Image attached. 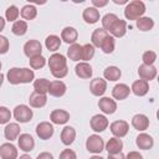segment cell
<instances>
[{
  "label": "cell",
  "mask_w": 159,
  "mask_h": 159,
  "mask_svg": "<svg viewBox=\"0 0 159 159\" xmlns=\"http://www.w3.org/2000/svg\"><path fill=\"white\" fill-rule=\"evenodd\" d=\"M145 12V5L140 0L129 1L124 9V16L127 20H138Z\"/></svg>",
  "instance_id": "obj_1"
},
{
  "label": "cell",
  "mask_w": 159,
  "mask_h": 159,
  "mask_svg": "<svg viewBox=\"0 0 159 159\" xmlns=\"http://www.w3.org/2000/svg\"><path fill=\"white\" fill-rule=\"evenodd\" d=\"M14 118L20 122V123H27L31 120L34 113H32V109L26 106V104H19L14 108V113H12Z\"/></svg>",
  "instance_id": "obj_2"
},
{
  "label": "cell",
  "mask_w": 159,
  "mask_h": 159,
  "mask_svg": "<svg viewBox=\"0 0 159 159\" xmlns=\"http://www.w3.org/2000/svg\"><path fill=\"white\" fill-rule=\"evenodd\" d=\"M86 149L89 152V153H93V154H99L103 149H104V142L103 139L97 135V134H92L87 138L86 140Z\"/></svg>",
  "instance_id": "obj_3"
},
{
  "label": "cell",
  "mask_w": 159,
  "mask_h": 159,
  "mask_svg": "<svg viewBox=\"0 0 159 159\" xmlns=\"http://www.w3.org/2000/svg\"><path fill=\"white\" fill-rule=\"evenodd\" d=\"M109 129H111V133L116 138H123L129 132V124H128V122L119 119V120L112 122L111 125H109Z\"/></svg>",
  "instance_id": "obj_4"
},
{
  "label": "cell",
  "mask_w": 159,
  "mask_h": 159,
  "mask_svg": "<svg viewBox=\"0 0 159 159\" xmlns=\"http://www.w3.org/2000/svg\"><path fill=\"white\" fill-rule=\"evenodd\" d=\"M41 52H42V45L40 43L39 40H29L24 45V53L29 58L41 56Z\"/></svg>",
  "instance_id": "obj_5"
},
{
  "label": "cell",
  "mask_w": 159,
  "mask_h": 159,
  "mask_svg": "<svg viewBox=\"0 0 159 159\" xmlns=\"http://www.w3.org/2000/svg\"><path fill=\"white\" fill-rule=\"evenodd\" d=\"M36 134H37V137L40 138V139H42V140H47V139H50L52 135H53V132H55V129H53V125L50 123V122H41V123H39L37 125H36Z\"/></svg>",
  "instance_id": "obj_6"
},
{
  "label": "cell",
  "mask_w": 159,
  "mask_h": 159,
  "mask_svg": "<svg viewBox=\"0 0 159 159\" xmlns=\"http://www.w3.org/2000/svg\"><path fill=\"white\" fill-rule=\"evenodd\" d=\"M89 91L93 96L96 97H101L104 94V92L107 91V81L103 78H93L89 83Z\"/></svg>",
  "instance_id": "obj_7"
},
{
  "label": "cell",
  "mask_w": 159,
  "mask_h": 159,
  "mask_svg": "<svg viewBox=\"0 0 159 159\" xmlns=\"http://www.w3.org/2000/svg\"><path fill=\"white\" fill-rule=\"evenodd\" d=\"M89 124H91L92 130H94L97 133H101V132H103V130L107 129L109 122H108V119H107L106 116H103V114H96V116H93L91 118Z\"/></svg>",
  "instance_id": "obj_8"
},
{
  "label": "cell",
  "mask_w": 159,
  "mask_h": 159,
  "mask_svg": "<svg viewBox=\"0 0 159 159\" xmlns=\"http://www.w3.org/2000/svg\"><path fill=\"white\" fill-rule=\"evenodd\" d=\"M48 67H50L51 72L65 68V67H67V60L61 53H53L48 58Z\"/></svg>",
  "instance_id": "obj_9"
},
{
  "label": "cell",
  "mask_w": 159,
  "mask_h": 159,
  "mask_svg": "<svg viewBox=\"0 0 159 159\" xmlns=\"http://www.w3.org/2000/svg\"><path fill=\"white\" fill-rule=\"evenodd\" d=\"M157 73H158V71H157V68H155L154 66H148V65L142 63V65L138 67L139 78L143 80V81L149 82V81L154 80V78L157 77Z\"/></svg>",
  "instance_id": "obj_10"
},
{
  "label": "cell",
  "mask_w": 159,
  "mask_h": 159,
  "mask_svg": "<svg viewBox=\"0 0 159 159\" xmlns=\"http://www.w3.org/2000/svg\"><path fill=\"white\" fill-rule=\"evenodd\" d=\"M17 144L19 148L24 152H31L35 148V140L31 134L29 133H22L17 137Z\"/></svg>",
  "instance_id": "obj_11"
},
{
  "label": "cell",
  "mask_w": 159,
  "mask_h": 159,
  "mask_svg": "<svg viewBox=\"0 0 159 159\" xmlns=\"http://www.w3.org/2000/svg\"><path fill=\"white\" fill-rule=\"evenodd\" d=\"M108 32L113 37H123L125 35V32H127V22L124 20H120L118 17L113 22V25L111 26V29L108 30Z\"/></svg>",
  "instance_id": "obj_12"
},
{
  "label": "cell",
  "mask_w": 159,
  "mask_h": 159,
  "mask_svg": "<svg viewBox=\"0 0 159 159\" xmlns=\"http://www.w3.org/2000/svg\"><path fill=\"white\" fill-rule=\"evenodd\" d=\"M98 107L104 114H113L117 111V103L109 97H102L98 101Z\"/></svg>",
  "instance_id": "obj_13"
},
{
  "label": "cell",
  "mask_w": 159,
  "mask_h": 159,
  "mask_svg": "<svg viewBox=\"0 0 159 159\" xmlns=\"http://www.w3.org/2000/svg\"><path fill=\"white\" fill-rule=\"evenodd\" d=\"M66 89H67V87H66L65 82L56 80V81L50 82V87H48L47 93H50V96H52V97H62L66 93Z\"/></svg>",
  "instance_id": "obj_14"
},
{
  "label": "cell",
  "mask_w": 159,
  "mask_h": 159,
  "mask_svg": "<svg viewBox=\"0 0 159 159\" xmlns=\"http://www.w3.org/2000/svg\"><path fill=\"white\" fill-rule=\"evenodd\" d=\"M130 93V88L128 84L125 83H118L113 87L112 89V96L114 99H118V101H123L125 99Z\"/></svg>",
  "instance_id": "obj_15"
},
{
  "label": "cell",
  "mask_w": 159,
  "mask_h": 159,
  "mask_svg": "<svg viewBox=\"0 0 159 159\" xmlns=\"http://www.w3.org/2000/svg\"><path fill=\"white\" fill-rule=\"evenodd\" d=\"M50 119L53 124H65L70 120V113L65 109H53L50 114Z\"/></svg>",
  "instance_id": "obj_16"
},
{
  "label": "cell",
  "mask_w": 159,
  "mask_h": 159,
  "mask_svg": "<svg viewBox=\"0 0 159 159\" xmlns=\"http://www.w3.org/2000/svg\"><path fill=\"white\" fill-rule=\"evenodd\" d=\"M135 144L139 149H143V150H148V149H152L153 145H154V139L152 135L147 134V133H140L138 134L137 139H135Z\"/></svg>",
  "instance_id": "obj_17"
},
{
  "label": "cell",
  "mask_w": 159,
  "mask_h": 159,
  "mask_svg": "<svg viewBox=\"0 0 159 159\" xmlns=\"http://www.w3.org/2000/svg\"><path fill=\"white\" fill-rule=\"evenodd\" d=\"M0 158L1 159H16L17 149L11 143H4L0 145Z\"/></svg>",
  "instance_id": "obj_18"
},
{
  "label": "cell",
  "mask_w": 159,
  "mask_h": 159,
  "mask_svg": "<svg viewBox=\"0 0 159 159\" xmlns=\"http://www.w3.org/2000/svg\"><path fill=\"white\" fill-rule=\"evenodd\" d=\"M132 125H133L134 129H137L139 132H143V130L148 129V127H149V118L145 114H142V113L135 114L132 118Z\"/></svg>",
  "instance_id": "obj_19"
},
{
  "label": "cell",
  "mask_w": 159,
  "mask_h": 159,
  "mask_svg": "<svg viewBox=\"0 0 159 159\" xmlns=\"http://www.w3.org/2000/svg\"><path fill=\"white\" fill-rule=\"evenodd\" d=\"M82 17L84 20L86 24H89V25H93L96 22L99 21V11L98 9L91 6V7H86L82 12Z\"/></svg>",
  "instance_id": "obj_20"
},
{
  "label": "cell",
  "mask_w": 159,
  "mask_h": 159,
  "mask_svg": "<svg viewBox=\"0 0 159 159\" xmlns=\"http://www.w3.org/2000/svg\"><path fill=\"white\" fill-rule=\"evenodd\" d=\"M75 72H76V76L82 78V80H88L92 77V67L89 63L87 62H80L76 65L75 67Z\"/></svg>",
  "instance_id": "obj_21"
},
{
  "label": "cell",
  "mask_w": 159,
  "mask_h": 159,
  "mask_svg": "<svg viewBox=\"0 0 159 159\" xmlns=\"http://www.w3.org/2000/svg\"><path fill=\"white\" fill-rule=\"evenodd\" d=\"M130 91L138 96V97H143L145 96L148 92H149V83L147 81H143V80H137L132 83V87H130Z\"/></svg>",
  "instance_id": "obj_22"
},
{
  "label": "cell",
  "mask_w": 159,
  "mask_h": 159,
  "mask_svg": "<svg viewBox=\"0 0 159 159\" xmlns=\"http://www.w3.org/2000/svg\"><path fill=\"white\" fill-rule=\"evenodd\" d=\"M78 39V32L75 27L67 26L61 31V40H63V42L66 43H76V40Z\"/></svg>",
  "instance_id": "obj_23"
},
{
  "label": "cell",
  "mask_w": 159,
  "mask_h": 159,
  "mask_svg": "<svg viewBox=\"0 0 159 159\" xmlns=\"http://www.w3.org/2000/svg\"><path fill=\"white\" fill-rule=\"evenodd\" d=\"M29 103L34 108H42L47 103V96L46 94H40L37 92H32L29 97Z\"/></svg>",
  "instance_id": "obj_24"
},
{
  "label": "cell",
  "mask_w": 159,
  "mask_h": 159,
  "mask_svg": "<svg viewBox=\"0 0 159 159\" xmlns=\"http://www.w3.org/2000/svg\"><path fill=\"white\" fill-rule=\"evenodd\" d=\"M4 135L7 140H15L20 135V125L17 123H7L4 128Z\"/></svg>",
  "instance_id": "obj_25"
},
{
  "label": "cell",
  "mask_w": 159,
  "mask_h": 159,
  "mask_svg": "<svg viewBox=\"0 0 159 159\" xmlns=\"http://www.w3.org/2000/svg\"><path fill=\"white\" fill-rule=\"evenodd\" d=\"M123 149V142L120 140V138H111L107 143H106V150L108 152V154H117L120 153Z\"/></svg>",
  "instance_id": "obj_26"
},
{
  "label": "cell",
  "mask_w": 159,
  "mask_h": 159,
  "mask_svg": "<svg viewBox=\"0 0 159 159\" xmlns=\"http://www.w3.org/2000/svg\"><path fill=\"white\" fill-rule=\"evenodd\" d=\"M75 138H76V130H75L73 127L67 125V127H65L62 129V132H61V142H62V144L71 145L73 143Z\"/></svg>",
  "instance_id": "obj_27"
},
{
  "label": "cell",
  "mask_w": 159,
  "mask_h": 159,
  "mask_svg": "<svg viewBox=\"0 0 159 159\" xmlns=\"http://www.w3.org/2000/svg\"><path fill=\"white\" fill-rule=\"evenodd\" d=\"M109 34L103 30V29H96L92 35H91V41H92V46L93 47H101L102 42L104 41V39L108 36Z\"/></svg>",
  "instance_id": "obj_28"
},
{
  "label": "cell",
  "mask_w": 159,
  "mask_h": 159,
  "mask_svg": "<svg viewBox=\"0 0 159 159\" xmlns=\"http://www.w3.org/2000/svg\"><path fill=\"white\" fill-rule=\"evenodd\" d=\"M103 76L108 81H118L122 76V72L117 66H109L103 71Z\"/></svg>",
  "instance_id": "obj_29"
},
{
  "label": "cell",
  "mask_w": 159,
  "mask_h": 159,
  "mask_svg": "<svg viewBox=\"0 0 159 159\" xmlns=\"http://www.w3.org/2000/svg\"><path fill=\"white\" fill-rule=\"evenodd\" d=\"M45 46H46V48H47L48 51L55 52V51H57V50L60 48V46H61V39H60L58 36H56V35H50V36H47L46 40H45Z\"/></svg>",
  "instance_id": "obj_30"
},
{
  "label": "cell",
  "mask_w": 159,
  "mask_h": 159,
  "mask_svg": "<svg viewBox=\"0 0 159 159\" xmlns=\"http://www.w3.org/2000/svg\"><path fill=\"white\" fill-rule=\"evenodd\" d=\"M67 56L72 61H80L82 57V46L80 43H72L67 50Z\"/></svg>",
  "instance_id": "obj_31"
},
{
  "label": "cell",
  "mask_w": 159,
  "mask_h": 159,
  "mask_svg": "<svg viewBox=\"0 0 159 159\" xmlns=\"http://www.w3.org/2000/svg\"><path fill=\"white\" fill-rule=\"evenodd\" d=\"M50 81L46 78H39L34 82V92H37L40 94H46L48 92Z\"/></svg>",
  "instance_id": "obj_32"
},
{
  "label": "cell",
  "mask_w": 159,
  "mask_h": 159,
  "mask_svg": "<svg viewBox=\"0 0 159 159\" xmlns=\"http://www.w3.org/2000/svg\"><path fill=\"white\" fill-rule=\"evenodd\" d=\"M135 21H137V27L140 31H149V30H152L154 27V20L152 17L142 16Z\"/></svg>",
  "instance_id": "obj_33"
},
{
  "label": "cell",
  "mask_w": 159,
  "mask_h": 159,
  "mask_svg": "<svg viewBox=\"0 0 159 159\" xmlns=\"http://www.w3.org/2000/svg\"><path fill=\"white\" fill-rule=\"evenodd\" d=\"M11 31L14 35L16 36H24L27 31V22L24 21V20H17L12 24L11 26Z\"/></svg>",
  "instance_id": "obj_34"
},
{
  "label": "cell",
  "mask_w": 159,
  "mask_h": 159,
  "mask_svg": "<svg viewBox=\"0 0 159 159\" xmlns=\"http://www.w3.org/2000/svg\"><path fill=\"white\" fill-rule=\"evenodd\" d=\"M20 15H21V17L24 20H34L36 17V15H37V10H36V7L34 5L29 4V5H25L21 9Z\"/></svg>",
  "instance_id": "obj_35"
},
{
  "label": "cell",
  "mask_w": 159,
  "mask_h": 159,
  "mask_svg": "<svg viewBox=\"0 0 159 159\" xmlns=\"http://www.w3.org/2000/svg\"><path fill=\"white\" fill-rule=\"evenodd\" d=\"M114 47H116L114 37L111 36V35H108V36L104 39V41L102 42V45H101L99 48H101L104 53H112V52L114 51Z\"/></svg>",
  "instance_id": "obj_36"
},
{
  "label": "cell",
  "mask_w": 159,
  "mask_h": 159,
  "mask_svg": "<svg viewBox=\"0 0 159 159\" xmlns=\"http://www.w3.org/2000/svg\"><path fill=\"white\" fill-rule=\"evenodd\" d=\"M7 81L11 84H20V68L17 67H12L7 71L6 73Z\"/></svg>",
  "instance_id": "obj_37"
},
{
  "label": "cell",
  "mask_w": 159,
  "mask_h": 159,
  "mask_svg": "<svg viewBox=\"0 0 159 159\" xmlns=\"http://www.w3.org/2000/svg\"><path fill=\"white\" fill-rule=\"evenodd\" d=\"M117 19H118V16H117L116 14H112V12L106 14V15L102 17V20H101V21H102V29L108 32V30L111 29V26L113 25V22H114Z\"/></svg>",
  "instance_id": "obj_38"
},
{
  "label": "cell",
  "mask_w": 159,
  "mask_h": 159,
  "mask_svg": "<svg viewBox=\"0 0 159 159\" xmlns=\"http://www.w3.org/2000/svg\"><path fill=\"white\" fill-rule=\"evenodd\" d=\"M35 78V73L30 68H20V83H30Z\"/></svg>",
  "instance_id": "obj_39"
},
{
  "label": "cell",
  "mask_w": 159,
  "mask_h": 159,
  "mask_svg": "<svg viewBox=\"0 0 159 159\" xmlns=\"http://www.w3.org/2000/svg\"><path fill=\"white\" fill-rule=\"evenodd\" d=\"M94 56V47L92 46V43H86L82 46V57L81 60H83V62H87L89 60H92Z\"/></svg>",
  "instance_id": "obj_40"
},
{
  "label": "cell",
  "mask_w": 159,
  "mask_h": 159,
  "mask_svg": "<svg viewBox=\"0 0 159 159\" xmlns=\"http://www.w3.org/2000/svg\"><path fill=\"white\" fill-rule=\"evenodd\" d=\"M30 62V67L34 68V70H40L45 65H46V58L41 55V56H36V57H32L29 60Z\"/></svg>",
  "instance_id": "obj_41"
},
{
  "label": "cell",
  "mask_w": 159,
  "mask_h": 159,
  "mask_svg": "<svg viewBox=\"0 0 159 159\" xmlns=\"http://www.w3.org/2000/svg\"><path fill=\"white\" fill-rule=\"evenodd\" d=\"M142 60H143V63L144 65H148V66H153L154 62L157 61V53L152 50H148L143 53L142 56Z\"/></svg>",
  "instance_id": "obj_42"
},
{
  "label": "cell",
  "mask_w": 159,
  "mask_h": 159,
  "mask_svg": "<svg viewBox=\"0 0 159 159\" xmlns=\"http://www.w3.org/2000/svg\"><path fill=\"white\" fill-rule=\"evenodd\" d=\"M19 14H20V11H19V9L15 5H10L6 9V11H5V16H6L7 21H15L17 19Z\"/></svg>",
  "instance_id": "obj_43"
},
{
  "label": "cell",
  "mask_w": 159,
  "mask_h": 159,
  "mask_svg": "<svg viewBox=\"0 0 159 159\" xmlns=\"http://www.w3.org/2000/svg\"><path fill=\"white\" fill-rule=\"evenodd\" d=\"M11 119V112L6 107H0V124H6Z\"/></svg>",
  "instance_id": "obj_44"
},
{
  "label": "cell",
  "mask_w": 159,
  "mask_h": 159,
  "mask_svg": "<svg viewBox=\"0 0 159 159\" xmlns=\"http://www.w3.org/2000/svg\"><path fill=\"white\" fill-rule=\"evenodd\" d=\"M9 47H10V43H9L7 37L0 35V55L6 53L9 51Z\"/></svg>",
  "instance_id": "obj_45"
},
{
  "label": "cell",
  "mask_w": 159,
  "mask_h": 159,
  "mask_svg": "<svg viewBox=\"0 0 159 159\" xmlns=\"http://www.w3.org/2000/svg\"><path fill=\"white\" fill-rule=\"evenodd\" d=\"M60 159H77V155L72 149H63L60 153Z\"/></svg>",
  "instance_id": "obj_46"
},
{
  "label": "cell",
  "mask_w": 159,
  "mask_h": 159,
  "mask_svg": "<svg viewBox=\"0 0 159 159\" xmlns=\"http://www.w3.org/2000/svg\"><path fill=\"white\" fill-rule=\"evenodd\" d=\"M51 73H52V76H53L55 78L61 80V78H63V77H66V76H67V73H68V67H65V68H61V70L53 71V72H51Z\"/></svg>",
  "instance_id": "obj_47"
},
{
  "label": "cell",
  "mask_w": 159,
  "mask_h": 159,
  "mask_svg": "<svg viewBox=\"0 0 159 159\" xmlns=\"http://www.w3.org/2000/svg\"><path fill=\"white\" fill-rule=\"evenodd\" d=\"M125 159H143V157L139 152H129L125 155Z\"/></svg>",
  "instance_id": "obj_48"
},
{
  "label": "cell",
  "mask_w": 159,
  "mask_h": 159,
  "mask_svg": "<svg viewBox=\"0 0 159 159\" xmlns=\"http://www.w3.org/2000/svg\"><path fill=\"white\" fill-rule=\"evenodd\" d=\"M92 4H93V7H102V6H106L108 4V0H92Z\"/></svg>",
  "instance_id": "obj_49"
},
{
  "label": "cell",
  "mask_w": 159,
  "mask_h": 159,
  "mask_svg": "<svg viewBox=\"0 0 159 159\" xmlns=\"http://www.w3.org/2000/svg\"><path fill=\"white\" fill-rule=\"evenodd\" d=\"M36 159H53V155L48 152H42L36 157Z\"/></svg>",
  "instance_id": "obj_50"
},
{
  "label": "cell",
  "mask_w": 159,
  "mask_h": 159,
  "mask_svg": "<svg viewBox=\"0 0 159 159\" xmlns=\"http://www.w3.org/2000/svg\"><path fill=\"white\" fill-rule=\"evenodd\" d=\"M108 159H125V155L122 152L117 154H108Z\"/></svg>",
  "instance_id": "obj_51"
},
{
  "label": "cell",
  "mask_w": 159,
  "mask_h": 159,
  "mask_svg": "<svg viewBox=\"0 0 159 159\" xmlns=\"http://www.w3.org/2000/svg\"><path fill=\"white\" fill-rule=\"evenodd\" d=\"M4 27H5V20L0 16V32L4 30Z\"/></svg>",
  "instance_id": "obj_52"
},
{
  "label": "cell",
  "mask_w": 159,
  "mask_h": 159,
  "mask_svg": "<svg viewBox=\"0 0 159 159\" xmlns=\"http://www.w3.org/2000/svg\"><path fill=\"white\" fill-rule=\"evenodd\" d=\"M113 2H114V4H119V5H120V4H128L127 0H113Z\"/></svg>",
  "instance_id": "obj_53"
},
{
  "label": "cell",
  "mask_w": 159,
  "mask_h": 159,
  "mask_svg": "<svg viewBox=\"0 0 159 159\" xmlns=\"http://www.w3.org/2000/svg\"><path fill=\"white\" fill-rule=\"evenodd\" d=\"M19 159H32L29 154H22V155H20V158Z\"/></svg>",
  "instance_id": "obj_54"
},
{
  "label": "cell",
  "mask_w": 159,
  "mask_h": 159,
  "mask_svg": "<svg viewBox=\"0 0 159 159\" xmlns=\"http://www.w3.org/2000/svg\"><path fill=\"white\" fill-rule=\"evenodd\" d=\"M2 82H4V75L0 72V87H1V84H2Z\"/></svg>",
  "instance_id": "obj_55"
},
{
  "label": "cell",
  "mask_w": 159,
  "mask_h": 159,
  "mask_svg": "<svg viewBox=\"0 0 159 159\" xmlns=\"http://www.w3.org/2000/svg\"><path fill=\"white\" fill-rule=\"evenodd\" d=\"M89 159H104V158H102V157H99V155H93V157H91Z\"/></svg>",
  "instance_id": "obj_56"
},
{
  "label": "cell",
  "mask_w": 159,
  "mask_h": 159,
  "mask_svg": "<svg viewBox=\"0 0 159 159\" xmlns=\"http://www.w3.org/2000/svg\"><path fill=\"white\" fill-rule=\"evenodd\" d=\"M0 70H1V62H0Z\"/></svg>",
  "instance_id": "obj_57"
}]
</instances>
